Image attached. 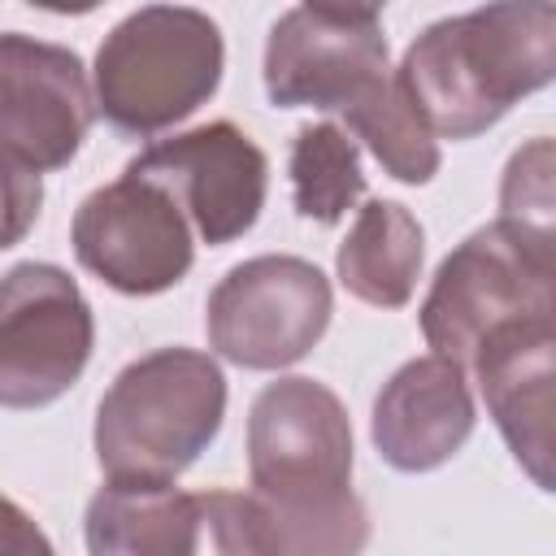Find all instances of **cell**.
I'll list each match as a JSON object with an SVG mask.
<instances>
[{
	"mask_svg": "<svg viewBox=\"0 0 556 556\" xmlns=\"http://www.w3.org/2000/svg\"><path fill=\"white\" fill-rule=\"evenodd\" d=\"M343 122L348 135H356L391 178L417 187L439 174V143L408 104V96L400 91L395 74H387L352 109H343Z\"/></svg>",
	"mask_w": 556,
	"mask_h": 556,
	"instance_id": "cell-17",
	"label": "cell"
},
{
	"mask_svg": "<svg viewBox=\"0 0 556 556\" xmlns=\"http://www.w3.org/2000/svg\"><path fill=\"white\" fill-rule=\"evenodd\" d=\"M195 556H282V552L252 491H200V552Z\"/></svg>",
	"mask_w": 556,
	"mask_h": 556,
	"instance_id": "cell-18",
	"label": "cell"
},
{
	"mask_svg": "<svg viewBox=\"0 0 556 556\" xmlns=\"http://www.w3.org/2000/svg\"><path fill=\"white\" fill-rule=\"evenodd\" d=\"M226 378L208 352L156 348L130 361L96 408V460L109 482L174 486L217 439Z\"/></svg>",
	"mask_w": 556,
	"mask_h": 556,
	"instance_id": "cell-3",
	"label": "cell"
},
{
	"mask_svg": "<svg viewBox=\"0 0 556 556\" xmlns=\"http://www.w3.org/2000/svg\"><path fill=\"white\" fill-rule=\"evenodd\" d=\"M70 243L83 269L122 295H161L191 269V222L148 178L122 174L96 187L70 226Z\"/></svg>",
	"mask_w": 556,
	"mask_h": 556,
	"instance_id": "cell-9",
	"label": "cell"
},
{
	"mask_svg": "<svg viewBox=\"0 0 556 556\" xmlns=\"http://www.w3.org/2000/svg\"><path fill=\"white\" fill-rule=\"evenodd\" d=\"M0 556H56L48 534L4 495H0Z\"/></svg>",
	"mask_w": 556,
	"mask_h": 556,
	"instance_id": "cell-21",
	"label": "cell"
},
{
	"mask_svg": "<svg viewBox=\"0 0 556 556\" xmlns=\"http://www.w3.org/2000/svg\"><path fill=\"white\" fill-rule=\"evenodd\" d=\"M91 556H195L200 552V495L178 486L104 482L87 504Z\"/></svg>",
	"mask_w": 556,
	"mask_h": 556,
	"instance_id": "cell-14",
	"label": "cell"
},
{
	"mask_svg": "<svg viewBox=\"0 0 556 556\" xmlns=\"http://www.w3.org/2000/svg\"><path fill=\"white\" fill-rule=\"evenodd\" d=\"M421 256H426L421 222L395 200H369L356 213L348 239L339 243L334 269L356 300L374 308H404L417 291Z\"/></svg>",
	"mask_w": 556,
	"mask_h": 556,
	"instance_id": "cell-15",
	"label": "cell"
},
{
	"mask_svg": "<svg viewBox=\"0 0 556 556\" xmlns=\"http://www.w3.org/2000/svg\"><path fill=\"white\" fill-rule=\"evenodd\" d=\"M248 473L282 556H361L369 513L352 491V421L313 378L269 382L248 413Z\"/></svg>",
	"mask_w": 556,
	"mask_h": 556,
	"instance_id": "cell-1",
	"label": "cell"
},
{
	"mask_svg": "<svg viewBox=\"0 0 556 556\" xmlns=\"http://www.w3.org/2000/svg\"><path fill=\"white\" fill-rule=\"evenodd\" d=\"M96 317L78 282L48 261L0 278V408H43L87 369Z\"/></svg>",
	"mask_w": 556,
	"mask_h": 556,
	"instance_id": "cell-7",
	"label": "cell"
},
{
	"mask_svg": "<svg viewBox=\"0 0 556 556\" xmlns=\"http://www.w3.org/2000/svg\"><path fill=\"white\" fill-rule=\"evenodd\" d=\"M473 378L495 417L508 452L539 491H552V382H556V326L521 321L495 330L473 352Z\"/></svg>",
	"mask_w": 556,
	"mask_h": 556,
	"instance_id": "cell-13",
	"label": "cell"
},
{
	"mask_svg": "<svg viewBox=\"0 0 556 556\" xmlns=\"http://www.w3.org/2000/svg\"><path fill=\"white\" fill-rule=\"evenodd\" d=\"M556 313V235L495 217L473 230L434 274L421 304V334L434 356L469 365L504 326L552 321Z\"/></svg>",
	"mask_w": 556,
	"mask_h": 556,
	"instance_id": "cell-5",
	"label": "cell"
},
{
	"mask_svg": "<svg viewBox=\"0 0 556 556\" xmlns=\"http://www.w3.org/2000/svg\"><path fill=\"white\" fill-rule=\"evenodd\" d=\"M226 48L208 13L148 4L126 13L96 52V109L126 135H161L191 117L222 83Z\"/></svg>",
	"mask_w": 556,
	"mask_h": 556,
	"instance_id": "cell-4",
	"label": "cell"
},
{
	"mask_svg": "<svg viewBox=\"0 0 556 556\" xmlns=\"http://www.w3.org/2000/svg\"><path fill=\"white\" fill-rule=\"evenodd\" d=\"M39 204H43L39 174L17 165V161H9V156H0V252L26 239V230L39 217Z\"/></svg>",
	"mask_w": 556,
	"mask_h": 556,
	"instance_id": "cell-20",
	"label": "cell"
},
{
	"mask_svg": "<svg viewBox=\"0 0 556 556\" xmlns=\"http://www.w3.org/2000/svg\"><path fill=\"white\" fill-rule=\"evenodd\" d=\"M334 300L326 274L304 256H252L235 265L208 295L204 326L217 356L239 369H287L304 361L326 326Z\"/></svg>",
	"mask_w": 556,
	"mask_h": 556,
	"instance_id": "cell-6",
	"label": "cell"
},
{
	"mask_svg": "<svg viewBox=\"0 0 556 556\" xmlns=\"http://www.w3.org/2000/svg\"><path fill=\"white\" fill-rule=\"evenodd\" d=\"M126 174L169 191L195 235L213 248L248 235L269 191L265 152L230 122H208L187 135L156 139L126 165Z\"/></svg>",
	"mask_w": 556,
	"mask_h": 556,
	"instance_id": "cell-10",
	"label": "cell"
},
{
	"mask_svg": "<svg viewBox=\"0 0 556 556\" xmlns=\"http://www.w3.org/2000/svg\"><path fill=\"white\" fill-rule=\"evenodd\" d=\"M500 217L552 235V139L539 135L513 152L500 187Z\"/></svg>",
	"mask_w": 556,
	"mask_h": 556,
	"instance_id": "cell-19",
	"label": "cell"
},
{
	"mask_svg": "<svg viewBox=\"0 0 556 556\" xmlns=\"http://www.w3.org/2000/svg\"><path fill=\"white\" fill-rule=\"evenodd\" d=\"M473 421L478 413L465 365L430 352L400 365L382 382L369 417V439L391 469L430 473L469 443Z\"/></svg>",
	"mask_w": 556,
	"mask_h": 556,
	"instance_id": "cell-12",
	"label": "cell"
},
{
	"mask_svg": "<svg viewBox=\"0 0 556 556\" xmlns=\"http://www.w3.org/2000/svg\"><path fill=\"white\" fill-rule=\"evenodd\" d=\"M552 78V4H486L430 22L395 70L400 91L434 139H473L491 130L521 96Z\"/></svg>",
	"mask_w": 556,
	"mask_h": 556,
	"instance_id": "cell-2",
	"label": "cell"
},
{
	"mask_svg": "<svg viewBox=\"0 0 556 556\" xmlns=\"http://www.w3.org/2000/svg\"><path fill=\"white\" fill-rule=\"evenodd\" d=\"M96 96L78 52L0 30V156L43 174L78 156Z\"/></svg>",
	"mask_w": 556,
	"mask_h": 556,
	"instance_id": "cell-11",
	"label": "cell"
},
{
	"mask_svg": "<svg viewBox=\"0 0 556 556\" xmlns=\"http://www.w3.org/2000/svg\"><path fill=\"white\" fill-rule=\"evenodd\" d=\"M387 78V35L378 9L295 4L265 39V96L278 109H352Z\"/></svg>",
	"mask_w": 556,
	"mask_h": 556,
	"instance_id": "cell-8",
	"label": "cell"
},
{
	"mask_svg": "<svg viewBox=\"0 0 556 556\" xmlns=\"http://www.w3.org/2000/svg\"><path fill=\"white\" fill-rule=\"evenodd\" d=\"M291 195L295 213L321 226H334L356 208L365 195V174H361V152L356 139L334 126V122H313L295 130L291 143Z\"/></svg>",
	"mask_w": 556,
	"mask_h": 556,
	"instance_id": "cell-16",
	"label": "cell"
}]
</instances>
